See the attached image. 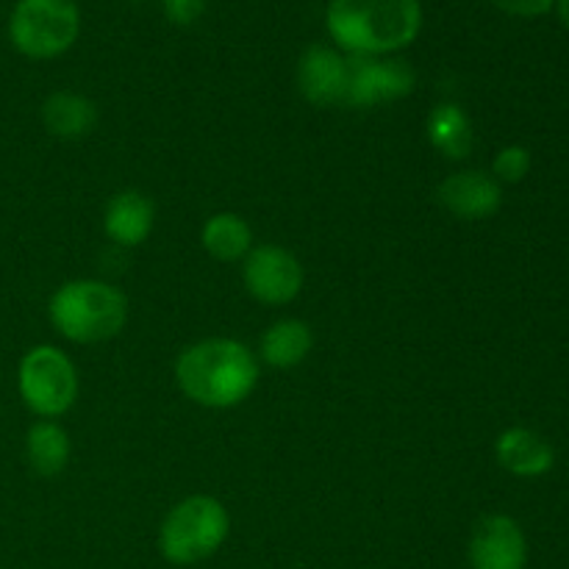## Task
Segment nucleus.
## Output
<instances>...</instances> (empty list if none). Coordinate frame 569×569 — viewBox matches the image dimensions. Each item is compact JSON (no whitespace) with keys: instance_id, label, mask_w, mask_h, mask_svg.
Instances as JSON below:
<instances>
[{"instance_id":"nucleus-1","label":"nucleus","mask_w":569,"mask_h":569,"mask_svg":"<svg viewBox=\"0 0 569 569\" xmlns=\"http://www.w3.org/2000/svg\"><path fill=\"white\" fill-rule=\"evenodd\" d=\"M326 31L345 56H395L422 31L420 0H328Z\"/></svg>"},{"instance_id":"nucleus-2","label":"nucleus","mask_w":569,"mask_h":569,"mask_svg":"<svg viewBox=\"0 0 569 569\" xmlns=\"http://www.w3.org/2000/svg\"><path fill=\"white\" fill-rule=\"evenodd\" d=\"M259 356L228 337L194 342L178 356L176 381L192 403L206 409H233L259 387Z\"/></svg>"},{"instance_id":"nucleus-3","label":"nucleus","mask_w":569,"mask_h":569,"mask_svg":"<svg viewBox=\"0 0 569 569\" xmlns=\"http://www.w3.org/2000/svg\"><path fill=\"white\" fill-rule=\"evenodd\" d=\"M50 326L76 345L114 339L128 320V300L117 287L94 278L61 283L48 303Z\"/></svg>"},{"instance_id":"nucleus-4","label":"nucleus","mask_w":569,"mask_h":569,"mask_svg":"<svg viewBox=\"0 0 569 569\" xmlns=\"http://www.w3.org/2000/svg\"><path fill=\"white\" fill-rule=\"evenodd\" d=\"M231 517L211 495H189L167 511L159 528V550L172 567H194L226 545Z\"/></svg>"},{"instance_id":"nucleus-5","label":"nucleus","mask_w":569,"mask_h":569,"mask_svg":"<svg viewBox=\"0 0 569 569\" xmlns=\"http://www.w3.org/2000/svg\"><path fill=\"white\" fill-rule=\"evenodd\" d=\"M9 42L31 61L64 56L81 33L76 0H17L9 14Z\"/></svg>"},{"instance_id":"nucleus-6","label":"nucleus","mask_w":569,"mask_h":569,"mask_svg":"<svg viewBox=\"0 0 569 569\" xmlns=\"http://www.w3.org/2000/svg\"><path fill=\"white\" fill-rule=\"evenodd\" d=\"M17 389L31 415L39 420H56L67 415L78 398L76 365L56 345H37L20 359Z\"/></svg>"},{"instance_id":"nucleus-7","label":"nucleus","mask_w":569,"mask_h":569,"mask_svg":"<svg viewBox=\"0 0 569 569\" xmlns=\"http://www.w3.org/2000/svg\"><path fill=\"white\" fill-rule=\"evenodd\" d=\"M348 94L350 109H376L411 94L417 76L409 61L398 56H348Z\"/></svg>"},{"instance_id":"nucleus-8","label":"nucleus","mask_w":569,"mask_h":569,"mask_svg":"<svg viewBox=\"0 0 569 569\" xmlns=\"http://www.w3.org/2000/svg\"><path fill=\"white\" fill-rule=\"evenodd\" d=\"M242 281L259 303L287 306L303 289V267L281 244H259L242 259Z\"/></svg>"},{"instance_id":"nucleus-9","label":"nucleus","mask_w":569,"mask_h":569,"mask_svg":"<svg viewBox=\"0 0 569 569\" xmlns=\"http://www.w3.org/2000/svg\"><path fill=\"white\" fill-rule=\"evenodd\" d=\"M467 561H470V569H526V531L509 515L481 517L467 542Z\"/></svg>"},{"instance_id":"nucleus-10","label":"nucleus","mask_w":569,"mask_h":569,"mask_svg":"<svg viewBox=\"0 0 569 569\" xmlns=\"http://www.w3.org/2000/svg\"><path fill=\"white\" fill-rule=\"evenodd\" d=\"M348 56L331 44H309L298 61V89L311 106H345L348 94Z\"/></svg>"},{"instance_id":"nucleus-11","label":"nucleus","mask_w":569,"mask_h":569,"mask_svg":"<svg viewBox=\"0 0 569 569\" xmlns=\"http://www.w3.org/2000/svg\"><path fill=\"white\" fill-rule=\"evenodd\" d=\"M437 200L459 220L481 222L500 211V206H503V187L495 181L492 172L461 170L439 183Z\"/></svg>"},{"instance_id":"nucleus-12","label":"nucleus","mask_w":569,"mask_h":569,"mask_svg":"<svg viewBox=\"0 0 569 569\" xmlns=\"http://www.w3.org/2000/svg\"><path fill=\"white\" fill-rule=\"evenodd\" d=\"M495 459L517 478H542L556 467V448L533 428L511 426L495 439Z\"/></svg>"},{"instance_id":"nucleus-13","label":"nucleus","mask_w":569,"mask_h":569,"mask_svg":"<svg viewBox=\"0 0 569 569\" xmlns=\"http://www.w3.org/2000/svg\"><path fill=\"white\" fill-rule=\"evenodd\" d=\"M153 222V200L137 189H126V192H117L106 206L103 231L111 242L122 244V248H137L150 237Z\"/></svg>"},{"instance_id":"nucleus-14","label":"nucleus","mask_w":569,"mask_h":569,"mask_svg":"<svg viewBox=\"0 0 569 569\" xmlns=\"http://www.w3.org/2000/svg\"><path fill=\"white\" fill-rule=\"evenodd\" d=\"M39 114H42L44 131L56 139H83L98 126V106L87 94L70 92V89L48 94Z\"/></svg>"},{"instance_id":"nucleus-15","label":"nucleus","mask_w":569,"mask_h":569,"mask_svg":"<svg viewBox=\"0 0 569 569\" xmlns=\"http://www.w3.org/2000/svg\"><path fill=\"white\" fill-rule=\"evenodd\" d=\"M315 348V333L303 320H278L261 333L259 359L276 370H292L303 365Z\"/></svg>"},{"instance_id":"nucleus-16","label":"nucleus","mask_w":569,"mask_h":569,"mask_svg":"<svg viewBox=\"0 0 569 569\" xmlns=\"http://www.w3.org/2000/svg\"><path fill=\"white\" fill-rule=\"evenodd\" d=\"M26 459L37 476H59L70 465V433L56 420H37L26 433Z\"/></svg>"},{"instance_id":"nucleus-17","label":"nucleus","mask_w":569,"mask_h":569,"mask_svg":"<svg viewBox=\"0 0 569 569\" xmlns=\"http://www.w3.org/2000/svg\"><path fill=\"white\" fill-rule=\"evenodd\" d=\"M428 142L445 159H467L472 150V142H476L467 111L456 103L433 106V111L428 114Z\"/></svg>"},{"instance_id":"nucleus-18","label":"nucleus","mask_w":569,"mask_h":569,"mask_svg":"<svg viewBox=\"0 0 569 569\" xmlns=\"http://www.w3.org/2000/svg\"><path fill=\"white\" fill-rule=\"evenodd\" d=\"M200 242H203L206 253L211 259L233 264V261H242L253 250V231H250V226L239 214L220 211V214H211L203 222Z\"/></svg>"},{"instance_id":"nucleus-19","label":"nucleus","mask_w":569,"mask_h":569,"mask_svg":"<svg viewBox=\"0 0 569 569\" xmlns=\"http://www.w3.org/2000/svg\"><path fill=\"white\" fill-rule=\"evenodd\" d=\"M533 167V156L526 144H506L498 150L492 161V178L503 187V183H520L526 181L528 172Z\"/></svg>"},{"instance_id":"nucleus-20","label":"nucleus","mask_w":569,"mask_h":569,"mask_svg":"<svg viewBox=\"0 0 569 569\" xmlns=\"http://www.w3.org/2000/svg\"><path fill=\"white\" fill-rule=\"evenodd\" d=\"M161 11H164L167 22L178 28L194 26L203 17L206 0H161Z\"/></svg>"},{"instance_id":"nucleus-21","label":"nucleus","mask_w":569,"mask_h":569,"mask_svg":"<svg viewBox=\"0 0 569 569\" xmlns=\"http://www.w3.org/2000/svg\"><path fill=\"white\" fill-rule=\"evenodd\" d=\"M492 6L503 11V14L533 20V17H542L548 11H553L556 0H492Z\"/></svg>"},{"instance_id":"nucleus-22","label":"nucleus","mask_w":569,"mask_h":569,"mask_svg":"<svg viewBox=\"0 0 569 569\" xmlns=\"http://www.w3.org/2000/svg\"><path fill=\"white\" fill-rule=\"evenodd\" d=\"M553 9L559 11V20L565 22V28L569 31V0H556Z\"/></svg>"}]
</instances>
